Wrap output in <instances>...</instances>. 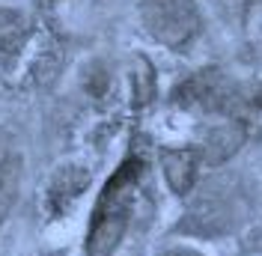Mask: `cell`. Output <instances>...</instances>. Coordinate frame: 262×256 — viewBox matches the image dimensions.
<instances>
[{
  "label": "cell",
  "mask_w": 262,
  "mask_h": 256,
  "mask_svg": "<svg viewBox=\"0 0 262 256\" xmlns=\"http://www.w3.org/2000/svg\"><path fill=\"white\" fill-rule=\"evenodd\" d=\"M143 179V161L125 158L114 170V176L104 182L98 194L93 221L86 229V256H114L122 244V236L128 229L131 211H134V191Z\"/></svg>",
  "instance_id": "obj_1"
},
{
  "label": "cell",
  "mask_w": 262,
  "mask_h": 256,
  "mask_svg": "<svg viewBox=\"0 0 262 256\" xmlns=\"http://www.w3.org/2000/svg\"><path fill=\"white\" fill-rule=\"evenodd\" d=\"M143 24L167 48H185L200 33V15L188 0H143Z\"/></svg>",
  "instance_id": "obj_2"
},
{
  "label": "cell",
  "mask_w": 262,
  "mask_h": 256,
  "mask_svg": "<svg viewBox=\"0 0 262 256\" xmlns=\"http://www.w3.org/2000/svg\"><path fill=\"white\" fill-rule=\"evenodd\" d=\"M161 170H164V179H167L170 191L176 197L191 194V188L196 185V173H200V149H194V146L164 149Z\"/></svg>",
  "instance_id": "obj_3"
},
{
  "label": "cell",
  "mask_w": 262,
  "mask_h": 256,
  "mask_svg": "<svg viewBox=\"0 0 262 256\" xmlns=\"http://www.w3.org/2000/svg\"><path fill=\"white\" fill-rule=\"evenodd\" d=\"M86 173H81L78 167H69V170H63L60 176H57V182L51 185V194H48V206L54 215H60V211H66V208L72 206L78 197H81V191L86 188Z\"/></svg>",
  "instance_id": "obj_4"
},
{
  "label": "cell",
  "mask_w": 262,
  "mask_h": 256,
  "mask_svg": "<svg viewBox=\"0 0 262 256\" xmlns=\"http://www.w3.org/2000/svg\"><path fill=\"white\" fill-rule=\"evenodd\" d=\"M242 143H245V128L238 125V122L221 125L217 131L209 134V140H206V155H203V158L209 161V164H221V161H227L232 152H238Z\"/></svg>",
  "instance_id": "obj_5"
},
{
  "label": "cell",
  "mask_w": 262,
  "mask_h": 256,
  "mask_svg": "<svg viewBox=\"0 0 262 256\" xmlns=\"http://www.w3.org/2000/svg\"><path fill=\"white\" fill-rule=\"evenodd\" d=\"M24 18L15 12H0V51L3 54H12V51L24 42Z\"/></svg>",
  "instance_id": "obj_6"
},
{
  "label": "cell",
  "mask_w": 262,
  "mask_h": 256,
  "mask_svg": "<svg viewBox=\"0 0 262 256\" xmlns=\"http://www.w3.org/2000/svg\"><path fill=\"white\" fill-rule=\"evenodd\" d=\"M15 167H21V155L15 152V140H12L9 131L0 128V176L15 170Z\"/></svg>",
  "instance_id": "obj_7"
},
{
  "label": "cell",
  "mask_w": 262,
  "mask_h": 256,
  "mask_svg": "<svg viewBox=\"0 0 262 256\" xmlns=\"http://www.w3.org/2000/svg\"><path fill=\"white\" fill-rule=\"evenodd\" d=\"M18 185V176H9V179H0V224H3V218H6V211L12 206V200H15V188Z\"/></svg>",
  "instance_id": "obj_8"
}]
</instances>
